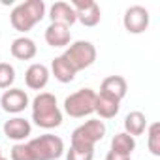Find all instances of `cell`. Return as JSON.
<instances>
[{"label": "cell", "mask_w": 160, "mask_h": 160, "mask_svg": "<svg viewBox=\"0 0 160 160\" xmlns=\"http://www.w3.org/2000/svg\"><path fill=\"white\" fill-rule=\"evenodd\" d=\"M32 121L36 126L53 130L62 124V111L57 104V96L51 92H40L32 100Z\"/></svg>", "instance_id": "1"}, {"label": "cell", "mask_w": 160, "mask_h": 160, "mask_svg": "<svg viewBox=\"0 0 160 160\" xmlns=\"http://www.w3.org/2000/svg\"><path fill=\"white\" fill-rule=\"evenodd\" d=\"M45 17V2L43 0H27L15 6L10 13V23L17 32H30L42 19Z\"/></svg>", "instance_id": "2"}, {"label": "cell", "mask_w": 160, "mask_h": 160, "mask_svg": "<svg viewBox=\"0 0 160 160\" xmlns=\"http://www.w3.org/2000/svg\"><path fill=\"white\" fill-rule=\"evenodd\" d=\"M96 94L98 92L94 89H89V87L72 92L64 100V111L73 119H83V117L92 115L94 106H96Z\"/></svg>", "instance_id": "3"}, {"label": "cell", "mask_w": 160, "mask_h": 160, "mask_svg": "<svg viewBox=\"0 0 160 160\" xmlns=\"http://www.w3.org/2000/svg\"><path fill=\"white\" fill-rule=\"evenodd\" d=\"M106 136V124L100 119H91L83 124H79L72 132V147L79 149H94L98 141H102Z\"/></svg>", "instance_id": "4"}, {"label": "cell", "mask_w": 160, "mask_h": 160, "mask_svg": "<svg viewBox=\"0 0 160 160\" xmlns=\"http://www.w3.org/2000/svg\"><path fill=\"white\" fill-rule=\"evenodd\" d=\"M27 145L34 160H58L64 154V141L55 134H43L40 138H34Z\"/></svg>", "instance_id": "5"}, {"label": "cell", "mask_w": 160, "mask_h": 160, "mask_svg": "<svg viewBox=\"0 0 160 160\" xmlns=\"http://www.w3.org/2000/svg\"><path fill=\"white\" fill-rule=\"evenodd\" d=\"M62 57L73 66L75 72H81V70H85V68L94 64V60H96V47L91 42H87V40H77V42L68 45V49L64 51Z\"/></svg>", "instance_id": "6"}, {"label": "cell", "mask_w": 160, "mask_h": 160, "mask_svg": "<svg viewBox=\"0 0 160 160\" xmlns=\"http://www.w3.org/2000/svg\"><path fill=\"white\" fill-rule=\"evenodd\" d=\"M149 21H151L149 10L143 6H130L122 17V25L130 34H143L149 28Z\"/></svg>", "instance_id": "7"}, {"label": "cell", "mask_w": 160, "mask_h": 160, "mask_svg": "<svg viewBox=\"0 0 160 160\" xmlns=\"http://www.w3.org/2000/svg\"><path fill=\"white\" fill-rule=\"evenodd\" d=\"M72 8L75 12L77 21L83 27H96L102 19V12L100 6L94 2V0H73Z\"/></svg>", "instance_id": "8"}, {"label": "cell", "mask_w": 160, "mask_h": 160, "mask_svg": "<svg viewBox=\"0 0 160 160\" xmlns=\"http://www.w3.org/2000/svg\"><path fill=\"white\" fill-rule=\"evenodd\" d=\"M28 104H30L28 94H27L23 89H15V87L8 89V91L2 94V98H0V106H2V109H4L6 113H13V115L25 111V109L28 108Z\"/></svg>", "instance_id": "9"}, {"label": "cell", "mask_w": 160, "mask_h": 160, "mask_svg": "<svg viewBox=\"0 0 160 160\" xmlns=\"http://www.w3.org/2000/svg\"><path fill=\"white\" fill-rule=\"evenodd\" d=\"M49 68L42 62H34L27 68L25 72V83L28 89L32 91H42L45 89V85L49 83Z\"/></svg>", "instance_id": "10"}, {"label": "cell", "mask_w": 160, "mask_h": 160, "mask_svg": "<svg viewBox=\"0 0 160 160\" xmlns=\"http://www.w3.org/2000/svg\"><path fill=\"white\" fill-rule=\"evenodd\" d=\"M30 132H32V124L23 117H13V119L4 122V136L8 139L17 141V143L27 139L30 136Z\"/></svg>", "instance_id": "11"}, {"label": "cell", "mask_w": 160, "mask_h": 160, "mask_svg": "<svg viewBox=\"0 0 160 160\" xmlns=\"http://www.w3.org/2000/svg\"><path fill=\"white\" fill-rule=\"evenodd\" d=\"M100 92L121 102L126 96V92H128V83H126V79L122 75H109V77H106L102 81Z\"/></svg>", "instance_id": "12"}, {"label": "cell", "mask_w": 160, "mask_h": 160, "mask_svg": "<svg viewBox=\"0 0 160 160\" xmlns=\"http://www.w3.org/2000/svg\"><path fill=\"white\" fill-rule=\"evenodd\" d=\"M49 19H51V23H58V25H64L68 28L73 23H77L75 12H73L72 4H68V2H55L49 8Z\"/></svg>", "instance_id": "13"}, {"label": "cell", "mask_w": 160, "mask_h": 160, "mask_svg": "<svg viewBox=\"0 0 160 160\" xmlns=\"http://www.w3.org/2000/svg\"><path fill=\"white\" fill-rule=\"evenodd\" d=\"M45 42H47L49 47H66L72 42V32L64 25L51 23L45 28Z\"/></svg>", "instance_id": "14"}, {"label": "cell", "mask_w": 160, "mask_h": 160, "mask_svg": "<svg viewBox=\"0 0 160 160\" xmlns=\"http://www.w3.org/2000/svg\"><path fill=\"white\" fill-rule=\"evenodd\" d=\"M12 55L17 58V60H32L38 53V47H36V42L28 36H19L12 42V47H10Z\"/></svg>", "instance_id": "15"}, {"label": "cell", "mask_w": 160, "mask_h": 160, "mask_svg": "<svg viewBox=\"0 0 160 160\" xmlns=\"http://www.w3.org/2000/svg\"><path fill=\"white\" fill-rule=\"evenodd\" d=\"M49 73H53L55 75V79L57 81H60V83H72L73 79H75V70H73V66L60 55V57H55L53 58V62H51V72Z\"/></svg>", "instance_id": "16"}, {"label": "cell", "mask_w": 160, "mask_h": 160, "mask_svg": "<svg viewBox=\"0 0 160 160\" xmlns=\"http://www.w3.org/2000/svg\"><path fill=\"white\" fill-rule=\"evenodd\" d=\"M121 109V102L108 96V94H96V106H94V113L100 115V119H113Z\"/></svg>", "instance_id": "17"}, {"label": "cell", "mask_w": 160, "mask_h": 160, "mask_svg": "<svg viewBox=\"0 0 160 160\" xmlns=\"http://www.w3.org/2000/svg\"><path fill=\"white\" fill-rule=\"evenodd\" d=\"M147 130V119L141 111H130L124 117V132L132 138L141 136Z\"/></svg>", "instance_id": "18"}, {"label": "cell", "mask_w": 160, "mask_h": 160, "mask_svg": "<svg viewBox=\"0 0 160 160\" xmlns=\"http://www.w3.org/2000/svg\"><path fill=\"white\" fill-rule=\"evenodd\" d=\"M134 149H136V138L128 136L126 132H119V134L113 136V139H111V151L132 156Z\"/></svg>", "instance_id": "19"}, {"label": "cell", "mask_w": 160, "mask_h": 160, "mask_svg": "<svg viewBox=\"0 0 160 160\" xmlns=\"http://www.w3.org/2000/svg\"><path fill=\"white\" fill-rule=\"evenodd\" d=\"M147 147L151 154L160 156V124L158 122H152L147 128Z\"/></svg>", "instance_id": "20"}, {"label": "cell", "mask_w": 160, "mask_h": 160, "mask_svg": "<svg viewBox=\"0 0 160 160\" xmlns=\"http://www.w3.org/2000/svg\"><path fill=\"white\" fill-rule=\"evenodd\" d=\"M15 81V68L8 62H0V89H12Z\"/></svg>", "instance_id": "21"}, {"label": "cell", "mask_w": 160, "mask_h": 160, "mask_svg": "<svg viewBox=\"0 0 160 160\" xmlns=\"http://www.w3.org/2000/svg\"><path fill=\"white\" fill-rule=\"evenodd\" d=\"M92 158H94V149H79L70 145V151H66V160H92Z\"/></svg>", "instance_id": "22"}, {"label": "cell", "mask_w": 160, "mask_h": 160, "mask_svg": "<svg viewBox=\"0 0 160 160\" xmlns=\"http://www.w3.org/2000/svg\"><path fill=\"white\" fill-rule=\"evenodd\" d=\"M10 156H12V160H34V156H32L27 143H15L12 147Z\"/></svg>", "instance_id": "23"}, {"label": "cell", "mask_w": 160, "mask_h": 160, "mask_svg": "<svg viewBox=\"0 0 160 160\" xmlns=\"http://www.w3.org/2000/svg\"><path fill=\"white\" fill-rule=\"evenodd\" d=\"M106 160H132V156L121 154V152H115V151H109V152L106 154Z\"/></svg>", "instance_id": "24"}, {"label": "cell", "mask_w": 160, "mask_h": 160, "mask_svg": "<svg viewBox=\"0 0 160 160\" xmlns=\"http://www.w3.org/2000/svg\"><path fill=\"white\" fill-rule=\"evenodd\" d=\"M0 160H8V158H4V156H2V158H0Z\"/></svg>", "instance_id": "25"}, {"label": "cell", "mask_w": 160, "mask_h": 160, "mask_svg": "<svg viewBox=\"0 0 160 160\" xmlns=\"http://www.w3.org/2000/svg\"><path fill=\"white\" fill-rule=\"evenodd\" d=\"M0 158H2V151H0Z\"/></svg>", "instance_id": "26"}]
</instances>
